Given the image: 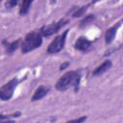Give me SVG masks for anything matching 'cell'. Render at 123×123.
<instances>
[{
	"instance_id": "6da1fadb",
	"label": "cell",
	"mask_w": 123,
	"mask_h": 123,
	"mask_svg": "<svg viewBox=\"0 0 123 123\" xmlns=\"http://www.w3.org/2000/svg\"><path fill=\"white\" fill-rule=\"evenodd\" d=\"M81 82V73L77 70H71L64 73L56 83V89L60 91H64L69 87H74V90L77 91Z\"/></svg>"
},
{
	"instance_id": "7a4b0ae2",
	"label": "cell",
	"mask_w": 123,
	"mask_h": 123,
	"mask_svg": "<svg viewBox=\"0 0 123 123\" xmlns=\"http://www.w3.org/2000/svg\"><path fill=\"white\" fill-rule=\"evenodd\" d=\"M42 44V35L40 32H31L26 35L23 42L21 43V51L27 54L35 49L40 47Z\"/></svg>"
},
{
	"instance_id": "3957f363",
	"label": "cell",
	"mask_w": 123,
	"mask_h": 123,
	"mask_svg": "<svg viewBox=\"0 0 123 123\" xmlns=\"http://www.w3.org/2000/svg\"><path fill=\"white\" fill-rule=\"evenodd\" d=\"M68 32H69V30H65L62 34L57 36L51 41V43L48 45V48H47L48 54H57L62 50V48L64 47V44H65V40H66Z\"/></svg>"
},
{
	"instance_id": "277c9868",
	"label": "cell",
	"mask_w": 123,
	"mask_h": 123,
	"mask_svg": "<svg viewBox=\"0 0 123 123\" xmlns=\"http://www.w3.org/2000/svg\"><path fill=\"white\" fill-rule=\"evenodd\" d=\"M69 22L68 19H65V18H62L60 19L59 21L57 22H53L51 24H48V25H44L40 28L39 32L41 33V35L43 37H50L56 33H58L60 31V29H62L63 26H65L67 23Z\"/></svg>"
},
{
	"instance_id": "5b68a950",
	"label": "cell",
	"mask_w": 123,
	"mask_h": 123,
	"mask_svg": "<svg viewBox=\"0 0 123 123\" xmlns=\"http://www.w3.org/2000/svg\"><path fill=\"white\" fill-rule=\"evenodd\" d=\"M18 83H19V81L17 78H12L8 83H6L4 86H2L0 88V99L2 101L10 100L12 97L14 89L17 87Z\"/></svg>"
},
{
	"instance_id": "8992f818",
	"label": "cell",
	"mask_w": 123,
	"mask_h": 123,
	"mask_svg": "<svg viewBox=\"0 0 123 123\" xmlns=\"http://www.w3.org/2000/svg\"><path fill=\"white\" fill-rule=\"evenodd\" d=\"M122 23H123V19H121L120 21H118L116 24H114L113 26L110 27V28L106 31V33H105V43H106L107 45H108V44H111V43L113 41V39H114V37H115V36H116L117 30H118V28L121 26Z\"/></svg>"
},
{
	"instance_id": "52a82bcc",
	"label": "cell",
	"mask_w": 123,
	"mask_h": 123,
	"mask_svg": "<svg viewBox=\"0 0 123 123\" xmlns=\"http://www.w3.org/2000/svg\"><path fill=\"white\" fill-rule=\"evenodd\" d=\"M92 46V43L90 40H88L86 37H80L77 38L76 42H75V49L81 52H87Z\"/></svg>"
},
{
	"instance_id": "ba28073f",
	"label": "cell",
	"mask_w": 123,
	"mask_h": 123,
	"mask_svg": "<svg viewBox=\"0 0 123 123\" xmlns=\"http://www.w3.org/2000/svg\"><path fill=\"white\" fill-rule=\"evenodd\" d=\"M50 90V87L49 86H39L34 92L33 96H32V101L35 102V101H38L40 99H42L44 96H46L48 94Z\"/></svg>"
},
{
	"instance_id": "9c48e42d",
	"label": "cell",
	"mask_w": 123,
	"mask_h": 123,
	"mask_svg": "<svg viewBox=\"0 0 123 123\" xmlns=\"http://www.w3.org/2000/svg\"><path fill=\"white\" fill-rule=\"evenodd\" d=\"M111 61H110V60H106V61H104L99 66H97L94 70H93V72H92V75L93 76H99V75H102L103 73H105V72H107L111 67Z\"/></svg>"
},
{
	"instance_id": "30bf717a",
	"label": "cell",
	"mask_w": 123,
	"mask_h": 123,
	"mask_svg": "<svg viewBox=\"0 0 123 123\" xmlns=\"http://www.w3.org/2000/svg\"><path fill=\"white\" fill-rule=\"evenodd\" d=\"M34 0H21V5L19 8V14L20 15H25L28 13Z\"/></svg>"
},
{
	"instance_id": "8fae6325",
	"label": "cell",
	"mask_w": 123,
	"mask_h": 123,
	"mask_svg": "<svg viewBox=\"0 0 123 123\" xmlns=\"http://www.w3.org/2000/svg\"><path fill=\"white\" fill-rule=\"evenodd\" d=\"M20 41H21V39L19 38V39L14 40V41H12V42H11V43H7V45H6L7 52H8V53H12L13 51H15V50L18 48Z\"/></svg>"
},
{
	"instance_id": "7c38bea8",
	"label": "cell",
	"mask_w": 123,
	"mask_h": 123,
	"mask_svg": "<svg viewBox=\"0 0 123 123\" xmlns=\"http://www.w3.org/2000/svg\"><path fill=\"white\" fill-rule=\"evenodd\" d=\"M94 18H95V16H94L93 14H88V15L85 16V18L80 22V26H81V27H85V26L88 25L89 23H91V22L93 21Z\"/></svg>"
},
{
	"instance_id": "4fadbf2b",
	"label": "cell",
	"mask_w": 123,
	"mask_h": 123,
	"mask_svg": "<svg viewBox=\"0 0 123 123\" xmlns=\"http://www.w3.org/2000/svg\"><path fill=\"white\" fill-rule=\"evenodd\" d=\"M89 6V4L88 5H86V6H84V7H81V8H77V10L75 11V12L72 14L73 15V17H79V16H82L85 12H86V11L87 10V7Z\"/></svg>"
},
{
	"instance_id": "5bb4252c",
	"label": "cell",
	"mask_w": 123,
	"mask_h": 123,
	"mask_svg": "<svg viewBox=\"0 0 123 123\" xmlns=\"http://www.w3.org/2000/svg\"><path fill=\"white\" fill-rule=\"evenodd\" d=\"M21 115V112L20 111H16V112H14V113H12V114H9V115H5V114H1L0 115V120L1 121H4L5 119H8V120H10L11 118H14V117H18V116H20Z\"/></svg>"
},
{
	"instance_id": "9a60e30c",
	"label": "cell",
	"mask_w": 123,
	"mask_h": 123,
	"mask_svg": "<svg viewBox=\"0 0 123 123\" xmlns=\"http://www.w3.org/2000/svg\"><path fill=\"white\" fill-rule=\"evenodd\" d=\"M20 0H7L6 3H5V6L6 8H9V9H12L13 7H15L18 3H19Z\"/></svg>"
},
{
	"instance_id": "2e32d148",
	"label": "cell",
	"mask_w": 123,
	"mask_h": 123,
	"mask_svg": "<svg viewBox=\"0 0 123 123\" xmlns=\"http://www.w3.org/2000/svg\"><path fill=\"white\" fill-rule=\"evenodd\" d=\"M86 120V116H82L80 118H76V119H72L70 120V122H84Z\"/></svg>"
},
{
	"instance_id": "e0dca14e",
	"label": "cell",
	"mask_w": 123,
	"mask_h": 123,
	"mask_svg": "<svg viewBox=\"0 0 123 123\" xmlns=\"http://www.w3.org/2000/svg\"><path fill=\"white\" fill-rule=\"evenodd\" d=\"M68 65H69V62H64L63 64H62V65H61L60 69H61V70H63V69H65V68H66Z\"/></svg>"
},
{
	"instance_id": "ac0fdd59",
	"label": "cell",
	"mask_w": 123,
	"mask_h": 123,
	"mask_svg": "<svg viewBox=\"0 0 123 123\" xmlns=\"http://www.w3.org/2000/svg\"><path fill=\"white\" fill-rule=\"evenodd\" d=\"M93 1H97V0H93Z\"/></svg>"
}]
</instances>
